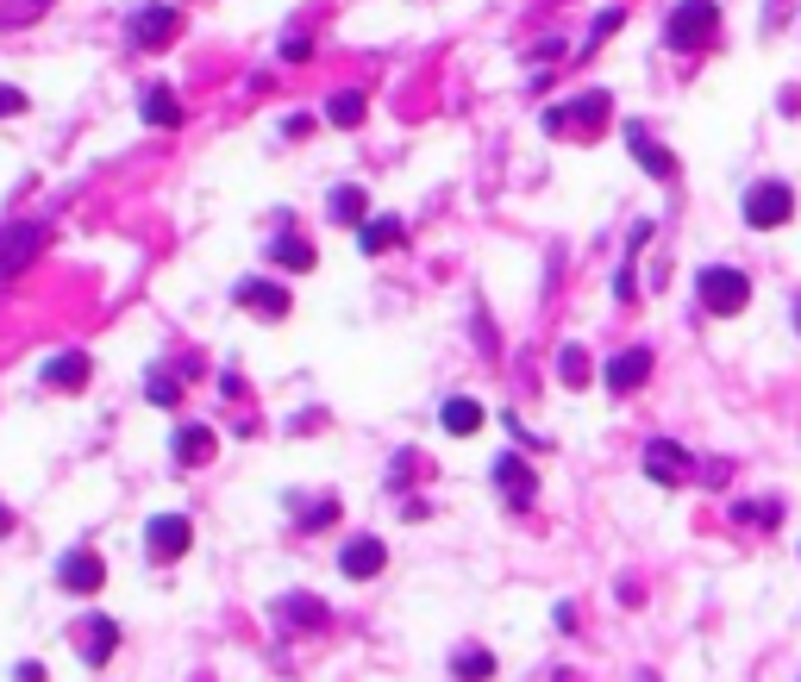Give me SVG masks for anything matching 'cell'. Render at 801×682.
Wrapping results in <instances>:
<instances>
[{
  "mask_svg": "<svg viewBox=\"0 0 801 682\" xmlns=\"http://www.w3.org/2000/svg\"><path fill=\"white\" fill-rule=\"evenodd\" d=\"M796 326H801V295H796Z\"/></svg>",
  "mask_w": 801,
  "mask_h": 682,
  "instance_id": "cell-34",
  "label": "cell"
},
{
  "mask_svg": "<svg viewBox=\"0 0 801 682\" xmlns=\"http://www.w3.org/2000/svg\"><path fill=\"white\" fill-rule=\"evenodd\" d=\"M232 301L250 307V313H263V320H288V307H295L282 282H263V276H245L238 288H232Z\"/></svg>",
  "mask_w": 801,
  "mask_h": 682,
  "instance_id": "cell-8",
  "label": "cell"
},
{
  "mask_svg": "<svg viewBox=\"0 0 801 682\" xmlns=\"http://www.w3.org/2000/svg\"><path fill=\"white\" fill-rule=\"evenodd\" d=\"M689 470H695V457L682 451L676 438H651V445H645V476L651 482H664V488H670V482H689Z\"/></svg>",
  "mask_w": 801,
  "mask_h": 682,
  "instance_id": "cell-9",
  "label": "cell"
},
{
  "mask_svg": "<svg viewBox=\"0 0 801 682\" xmlns=\"http://www.w3.org/2000/svg\"><path fill=\"white\" fill-rule=\"evenodd\" d=\"M439 426H445L451 438H470V432H482V407H476L470 395H451V401L439 407Z\"/></svg>",
  "mask_w": 801,
  "mask_h": 682,
  "instance_id": "cell-21",
  "label": "cell"
},
{
  "mask_svg": "<svg viewBox=\"0 0 801 682\" xmlns=\"http://www.w3.org/2000/svg\"><path fill=\"white\" fill-rule=\"evenodd\" d=\"M401 238H407V226H401L395 213H375L370 226L357 232V245H363V257H382V251H395Z\"/></svg>",
  "mask_w": 801,
  "mask_h": 682,
  "instance_id": "cell-19",
  "label": "cell"
},
{
  "mask_svg": "<svg viewBox=\"0 0 801 682\" xmlns=\"http://www.w3.org/2000/svg\"><path fill=\"white\" fill-rule=\"evenodd\" d=\"M0 113H25V95H20V88H0Z\"/></svg>",
  "mask_w": 801,
  "mask_h": 682,
  "instance_id": "cell-31",
  "label": "cell"
},
{
  "mask_svg": "<svg viewBox=\"0 0 801 682\" xmlns=\"http://www.w3.org/2000/svg\"><path fill=\"white\" fill-rule=\"evenodd\" d=\"M645 376H651V351H645V345H632V351H620L614 363H607V388H614V395L645 388Z\"/></svg>",
  "mask_w": 801,
  "mask_h": 682,
  "instance_id": "cell-15",
  "label": "cell"
},
{
  "mask_svg": "<svg viewBox=\"0 0 801 682\" xmlns=\"http://www.w3.org/2000/svg\"><path fill=\"white\" fill-rule=\"evenodd\" d=\"M714 32H720V7H714V0H676V13H670L676 51H707Z\"/></svg>",
  "mask_w": 801,
  "mask_h": 682,
  "instance_id": "cell-3",
  "label": "cell"
},
{
  "mask_svg": "<svg viewBox=\"0 0 801 682\" xmlns=\"http://www.w3.org/2000/svg\"><path fill=\"white\" fill-rule=\"evenodd\" d=\"M195 545V526L182 520V513H157L145 526V551H150V563H175V557Z\"/></svg>",
  "mask_w": 801,
  "mask_h": 682,
  "instance_id": "cell-6",
  "label": "cell"
},
{
  "mask_svg": "<svg viewBox=\"0 0 801 682\" xmlns=\"http://www.w3.org/2000/svg\"><path fill=\"white\" fill-rule=\"evenodd\" d=\"M50 245V220H13V226H0V282L25 276Z\"/></svg>",
  "mask_w": 801,
  "mask_h": 682,
  "instance_id": "cell-2",
  "label": "cell"
},
{
  "mask_svg": "<svg viewBox=\"0 0 801 682\" xmlns=\"http://www.w3.org/2000/svg\"><path fill=\"white\" fill-rule=\"evenodd\" d=\"M57 582H63L70 595H95L100 582H107V563H100L95 551H70L63 557V570H57Z\"/></svg>",
  "mask_w": 801,
  "mask_h": 682,
  "instance_id": "cell-14",
  "label": "cell"
},
{
  "mask_svg": "<svg viewBox=\"0 0 801 682\" xmlns=\"http://www.w3.org/2000/svg\"><path fill=\"white\" fill-rule=\"evenodd\" d=\"M307 57H313V38H307V32H288V38H282V63H307Z\"/></svg>",
  "mask_w": 801,
  "mask_h": 682,
  "instance_id": "cell-29",
  "label": "cell"
},
{
  "mask_svg": "<svg viewBox=\"0 0 801 682\" xmlns=\"http://www.w3.org/2000/svg\"><path fill=\"white\" fill-rule=\"evenodd\" d=\"M620 20H626V13H614V7H607V13L595 20V32H589V51H595L601 38H614V32H620Z\"/></svg>",
  "mask_w": 801,
  "mask_h": 682,
  "instance_id": "cell-30",
  "label": "cell"
},
{
  "mask_svg": "<svg viewBox=\"0 0 801 682\" xmlns=\"http://www.w3.org/2000/svg\"><path fill=\"white\" fill-rule=\"evenodd\" d=\"M270 263H275V270H300V276H307V270H313L320 257H313V245H307L300 232H275V245H270Z\"/></svg>",
  "mask_w": 801,
  "mask_h": 682,
  "instance_id": "cell-18",
  "label": "cell"
},
{
  "mask_svg": "<svg viewBox=\"0 0 801 682\" xmlns=\"http://www.w3.org/2000/svg\"><path fill=\"white\" fill-rule=\"evenodd\" d=\"M451 670H457V682H489V677H495V657L482 652V645H470V652H457Z\"/></svg>",
  "mask_w": 801,
  "mask_h": 682,
  "instance_id": "cell-25",
  "label": "cell"
},
{
  "mask_svg": "<svg viewBox=\"0 0 801 682\" xmlns=\"http://www.w3.org/2000/svg\"><path fill=\"white\" fill-rule=\"evenodd\" d=\"M607 113H614V101H607V95H601V88H589V95H582V101H570V107H551L545 113V132H570V126H595V120H607Z\"/></svg>",
  "mask_w": 801,
  "mask_h": 682,
  "instance_id": "cell-11",
  "label": "cell"
},
{
  "mask_svg": "<svg viewBox=\"0 0 801 682\" xmlns=\"http://www.w3.org/2000/svg\"><path fill=\"white\" fill-rule=\"evenodd\" d=\"M282 613V627H300V632H320L325 627V602L320 595H288V602H275Z\"/></svg>",
  "mask_w": 801,
  "mask_h": 682,
  "instance_id": "cell-20",
  "label": "cell"
},
{
  "mask_svg": "<svg viewBox=\"0 0 801 682\" xmlns=\"http://www.w3.org/2000/svg\"><path fill=\"white\" fill-rule=\"evenodd\" d=\"M138 113H145V126H157V132H175V126H182V101H175V88H163V82H150V88H145Z\"/></svg>",
  "mask_w": 801,
  "mask_h": 682,
  "instance_id": "cell-16",
  "label": "cell"
},
{
  "mask_svg": "<svg viewBox=\"0 0 801 682\" xmlns=\"http://www.w3.org/2000/svg\"><path fill=\"white\" fill-rule=\"evenodd\" d=\"M626 151L639 157V170H645V176H657V182L676 176V151H664V145H657L639 120H626Z\"/></svg>",
  "mask_w": 801,
  "mask_h": 682,
  "instance_id": "cell-10",
  "label": "cell"
},
{
  "mask_svg": "<svg viewBox=\"0 0 801 682\" xmlns=\"http://www.w3.org/2000/svg\"><path fill=\"white\" fill-rule=\"evenodd\" d=\"M120 652V627H113V620H95V627H88V645H82V657H88V664H107V657Z\"/></svg>",
  "mask_w": 801,
  "mask_h": 682,
  "instance_id": "cell-23",
  "label": "cell"
},
{
  "mask_svg": "<svg viewBox=\"0 0 801 682\" xmlns=\"http://www.w3.org/2000/svg\"><path fill=\"white\" fill-rule=\"evenodd\" d=\"M325 120H332V126H363V95H357V88H338V95H332V101H325Z\"/></svg>",
  "mask_w": 801,
  "mask_h": 682,
  "instance_id": "cell-24",
  "label": "cell"
},
{
  "mask_svg": "<svg viewBox=\"0 0 801 682\" xmlns=\"http://www.w3.org/2000/svg\"><path fill=\"white\" fill-rule=\"evenodd\" d=\"M789 213H796V188H789V182H751L745 188V226L771 232V226H782Z\"/></svg>",
  "mask_w": 801,
  "mask_h": 682,
  "instance_id": "cell-4",
  "label": "cell"
},
{
  "mask_svg": "<svg viewBox=\"0 0 801 682\" xmlns=\"http://www.w3.org/2000/svg\"><path fill=\"white\" fill-rule=\"evenodd\" d=\"M695 295H701V307H707L714 320H732V313H745L751 282H745V270H732V263H707V270L695 276Z\"/></svg>",
  "mask_w": 801,
  "mask_h": 682,
  "instance_id": "cell-1",
  "label": "cell"
},
{
  "mask_svg": "<svg viewBox=\"0 0 801 682\" xmlns=\"http://www.w3.org/2000/svg\"><path fill=\"white\" fill-rule=\"evenodd\" d=\"M213 445H220V438H213L207 426H182V432H175V463H207Z\"/></svg>",
  "mask_w": 801,
  "mask_h": 682,
  "instance_id": "cell-22",
  "label": "cell"
},
{
  "mask_svg": "<svg viewBox=\"0 0 801 682\" xmlns=\"http://www.w3.org/2000/svg\"><path fill=\"white\" fill-rule=\"evenodd\" d=\"M145 395H150L157 407H175V401H182V382L163 376V370H150V376H145Z\"/></svg>",
  "mask_w": 801,
  "mask_h": 682,
  "instance_id": "cell-28",
  "label": "cell"
},
{
  "mask_svg": "<svg viewBox=\"0 0 801 682\" xmlns=\"http://www.w3.org/2000/svg\"><path fill=\"white\" fill-rule=\"evenodd\" d=\"M13 682H45V664H32V657H25L20 670H13Z\"/></svg>",
  "mask_w": 801,
  "mask_h": 682,
  "instance_id": "cell-32",
  "label": "cell"
},
{
  "mask_svg": "<svg viewBox=\"0 0 801 682\" xmlns=\"http://www.w3.org/2000/svg\"><path fill=\"white\" fill-rule=\"evenodd\" d=\"M557 382H564V388H582V382H589V351H582V345H564V351H557Z\"/></svg>",
  "mask_w": 801,
  "mask_h": 682,
  "instance_id": "cell-26",
  "label": "cell"
},
{
  "mask_svg": "<svg viewBox=\"0 0 801 682\" xmlns=\"http://www.w3.org/2000/svg\"><path fill=\"white\" fill-rule=\"evenodd\" d=\"M325 213H332V226H370V195L357 188V182H338L332 195H325Z\"/></svg>",
  "mask_w": 801,
  "mask_h": 682,
  "instance_id": "cell-13",
  "label": "cell"
},
{
  "mask_svg": "<svg viewBox=\"0 0 801 682\" xmlns=\"http://www.w3.org/2000/svg\"><path fill=\"white\" fill-rule=\"evenodd\" d=\"M45 7H50V0H0V26H7V32H13V26H32Z\"/></svg>",
  "mask_w": 801,
  "mask_h": 682,
  "instance_id": "cell-27",
  "label": "cell"
},
{
  "mask_svg": "<svg viewBox=\"0 0 801 682\" xmlns=\"http://www.w3.org/2000/svg\"><path fill=\"white\" fill-rule=\"evenodd\" d=\"M495 488L507 495L514 507H532V495H539V476H532V463L526 457H495Z\"/></svg>",
  "mask_w": 801,
  "mask_h": 682,
  "instance_id": "cell-12",
  "label": "cell"
},
{
  "mask_svg": "<svg viewBox=\"0 0 801 682\" xmlns=\"http://www.w3.org/2000/svg\"><path fill=\"white\" fill-rule=\"evenodd\" d=\"M175 38H182V13H175L170 0H150V7L132 13V45H138V51H163Z\"/></svg>",
  "mask_w": 801,
  "mask_h": 682,
  "instance_id": "cell-5",
  "label": "cell"
},
{
  "mask_svg": "<svg viewBox=\"0 0 801 682\" xmlns=\"http://www.w3.org/2000/svg\"><path fill=\"white\" fill-rule=\"evenodd\" d=\"M338 570H345L350 582L382 576V570H389V545H382V538H370V532H357L345 551H338Z\"/></svg>",
  "mask_w": 801,
  "mask_h": 682,
  "instance_id": "cell-7",
  "label": "cell"
},
{
  "mask_svg": "<svg viewBox=\"0 0 801 682\" xmlns=\"http://www.w3.org/2000/svg\"><path fill=\"white\" fill-rule=\"evenodd\" d=\"M88 357L82 351H63V357H50L45 363V388H63V395H75V388H88Z\"/></svg>",
  "mask_w": 801,
  "mask_h": 682,
  "instance_id": "cell-17",
  "label": "cell"
},
{
  "mask_svg": "<svg viewBox=\"0 0 801 682\" xmlns=\"http://www.w3.org/2000/svg\"><path fill=\"white\" fill-rule=\"evenodd\" d=\"M7 532H13V513H7V507H0V538H7Z\"/></svg>",
  "mask_w": 801,
  "mask_h": 682,
  "instance_id": "cell-33",
  "label": "cell"
}]
</instances>
